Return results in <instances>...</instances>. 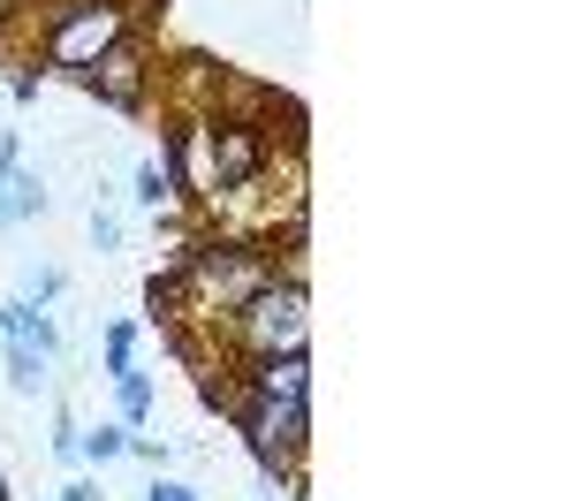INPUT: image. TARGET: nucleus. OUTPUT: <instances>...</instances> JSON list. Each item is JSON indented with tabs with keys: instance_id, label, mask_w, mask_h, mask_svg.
Masks as SVG:
<instances>
[{
	"instance_id": "4468645a",
	"label": "nucleus",
	"mask_w": 569,
	"mask_h": 501,
	"mask_svg": "<svg viewBox=\"0 0 569 501\" xmlns=\"http://www.w3.org/2000/svg\"><path fill=\"white\" fill-rule=\"evenodd\" d=\"M84 228H91V251H122V243H130V221H122L107 198L91 206V221H84Z\"/></svg>"
},
{
	"instance_id": "1a4fd4ad",
	"label": "nucleus",
	"mask_w": 569,
	"mask_h": 501,
	"mask_svg": "<svg viewBox=\"0 0 569 501\" xmlns=\"http://www.w3.org/2000/svg\"><path fill=\"white\" fill-rule=\"evenodd\" d=\"M130 206L137 213H176L182 198H176V168H168V152L160 160H137V176H130Z\"/></svg>"
},
{
	"instance_id": "412c9836",
	"label": "nucleus",
	"mask_w": 569,
	"mask_h": 501,
	"mask_svg": "<svg viewBox=\"0 0 569 501\" xmlns=\"http://www.w3.org/2000/svg\"><path fill=\"white\" fill-rule=\"evenodd\" d=\"M0 501H8V479H0Z\"/></svg>"
},
{
	"instance_id": "9b49d317",
	"label": "nucleus",
	"mask_w": 569,
	"mask_h": 501,
	"mask_svg": "<svg viewBox=\"0 0 569 501\" xmlns=\"http://www.w3.org/2000/svg\"><path fill=\"white\" fill-rule=\"evenodd\" d=\"M114 410H122V425H152V410H160V388H152V372L130 364V372H114Z\"/></svg>"
},
{
	"instance_id": "9d476101",
	"label": "nucleus",
	"mask_w": 569,
	"mask_h": 501,
	"mask_svg": "<svg viewBox=\"0 0 569 501\" xmlns=\"http://www.w3.org/2000/svg\"><path fill=\"white\" fill-rule=\"evenodd\" d=\"M0 372H8L16 395H46V388H53V358L31 350V342H0Z\"/></svg>"
},
{
	"instance_id": "4be33fe9",
	"label": "nucleus",
	"mask_w": 569,
	"mask_h": 501,
	"mask_svg": "<svg viewBox=\"0 0 569 501\" xmlns=\"http://www.w3.org/2000/svg\"><path fill=\"white\" fill-rule=\"evenodd\" d=\"M259 501H273V494H259Z\"/></svg>"
},
{
	"instance_id": "ddd939ff",
	"label": "nucleus",
	"mask_w": 569,
	"mask_h": 501,
	"mask_svg": "<svg viewBox=\"0 0 569 501\" xmlns=\"http://www.w3.org/2000/svg\"><path fill=\"white\" fill-rule=\"evenodd\" d=\"M114 455H130V425H122V418L84 425V463H114Z\"/></svg>"
},
{
	"instance_id": "423d86ee",
	"label": "nucleus",
	"mask_w": 569,
	"mask_h": 501,
	"mask_svg": "<svg viewBox=\"0 0 569 501\" xmlns=\"http://www.w3.org/2000/svg\"><path fill=\"white\" fill-rule=\"evenodd\" d=\"M266 160H273V152H266L259 122H228V114L213 122V182H220V198H228V190H243V182H259Z\"/></svg>"
},
{
	"instance_id": "f257e3e1",
	"label": "nucleus",
	"mask_w": 569,
	"mask_h": 501,
	"mask_svg": "<svg viewBox=\"0 0 569 501\" xmlns=\"http://www.w3.org/2000/svg\"><path fill=\"white\" fill-rule=\"evenodd\" d=\"M266 281H281V259H273L266 243L190 236V243L176 251V267L152 273V312L176 304V319H190V327H228Z\"/></svg>"
},
{
	"instance_id": "6e6552de",
	"label": "nucleus",
	"mask_w": 569,
	"mask_h": 501,
	"mask_svg": "<svg viewBox=\"0 0 569 501\" xmlns=\"http://www.w3.org/2000/svg\"><path fill=\"white\" fill-rule=\"evenodd\" d=\"M46 213V182H39V168H8L0 176V228H23V221H39Z\"/></svg>"
},
{
	"instance_id": "7ed1b4c3",
	"label": "nucleus",
	"mask_w": 569,
	"mask_h": 501,
	"mask_svg": "<svg viewBox=\"0 0 569 501\" xmlns=\"http://www.w3.org/2000/svg\"><path fill=\"white\" fill-rule=\"evenodd\" d=\"M130 39V8L122 0H53L46 8V31H39V69L46 77H77L91 69L107 46Z\"/></svg>"
},
{
	"instance_id": "0eeeda50",
	"label": "nucleus",
	"mask_w": 569,
	"mask_h": 501,
	"mask_svg": "<svg viewBox=\"0 0 569 501\" xmlns=\"http://www.w3.org/2000/svg\"><path fill=\"white\" fill-rule=\"evenodd\" d=\"M243 395H259V403H311V350H281V358L243 364Z\"/></svg>"
},
{
	"instance_id": "aec40b11",
	"label": "nucleus",
	"mask_w": 569,
	"mask_h": 501,
	"mask_svg": "<svg viewBox=\"0 0 569 501\" xmlns=\"http://www.w3.org/2000/svg\"><path fill=\"white\" fill-rule=\"evenodd\" d=\"M16 160H23V144H16V137H0V176H8Z\"/></svg>"
},
{
	"instance_id": "dca6fc26",
	"label": "nucleus",
	"mask_w": 569,
	"mask_h": 501,
	"mask_svg": "<svg viewBox=\"0 0 569 501\" xmlns=\"http://www.w3.org/2000/svg\"><path fill=\"white\" fill-rule=\"evenodd\" d=\"M53 455H61V463H84V425H77L69 410L53 418Z\"/></svg>"
},
{
	"instance_id": "39448f33",
	"label": "nucleus",
	"mask_w": 569,
	"mask_h": 501,
	"mask_svg": "<svg viewBox=\"0 0 569 501\" xmlns=\"http://www.w3.org/2000/svg\"><path fill=\"white\" fill-rule=\"evenodd\" d=\"M69 84L91 91V99L114 107V114H144V107H152V61H144V46L122 39V46H107L91 69H77Z\"/></svg>"
},
{
	"instance_id": "a211bd4d",
	"label": "nucleus",
	"mask_w": 569,
	"mask_h": 501,
	"mask_svg": "<svg viewBox=\"0 0 569 501\" xmlns=\"http://www.w3.org/2000/svg\"><path fill=\"white\" fill-rule=\"evenodd\" d=\"M130 455H137V463H168V449H160L152 433H130Z\"/></svg>"
},
{
	"instance_id": "f3484780",
	"label": "nucleus",
	"mask_w": 569,
	"mask_h": 501,
	"mask_svg": "<svg viewBox=\"0 0 569 501\" xmlns=\"http://www.w3.org/2000/svg\"><path fill=\"white\" fill-rule=\"evenodd\" d=\"M144 501H206V494H198V487H182V479H152Z\"/></svg>"
},
{
	"instance_id": "6ab92c4d",
	"label": "nucleus",
	"mask_w": 569,
	"mask_h": 501,
	"mask_svg": "<svg viewBox=\"0 0 569 501\" xmlns=\"http://www.w3.org/2000/svg\"><path fill=\"white\" fill-rule=\"evenodd\" d=\"M53 501H99V479H69V487H53Z\"/></svg>"
},
{
	"instance_id": "f8f14e48",
	"label": "nucleus",
	"mask_w": 569,
	"mask_h": 501,
	"mask_svg": "<svg viewBox=\"0 0 569 501\" xmlns=\"http://www.w3.org/2000/svg\"><path fill=\"white\" fill-rule=\"evenodd\" d=\"M99 358H107V380H114V372H130V364H137V319H107Z\"/></svg>"
},
{
	"instance_id": "20e7f679",
	"label": "nucleus",
	"mask_w": 569,
	"mask_h": 501,
	"mask_svg": "<svg viewBox=\"0 0 569 501\" xmlns=\"http://www.w3.org/2000/svg\"><path fill=\"white\" fill-rule=\"evenodd\" d=\"M220 334H228V350H236L243 364L281 358V350H305V342H311V297H305V281H297V273L266 281V289L228 319Z\"/></svg>"
},
{
	"instance_id": "f03ea898",
	"label": "nucleus",
	"mask_w": 569,
	"mask_h": 501,
	"mask_svg": "<svg viewBox=\"0 0 569 501\" xmlns=\"http://www.w3.org/2000/svg\"><path fill=\"white\" fill-rule=\"evenodd\" d=\"M228 418L243 433L251 463L266 471V487H289L305 501V449H311V403H259V395H228Z\"/></svg>"
},
{
	"instance_id": "2eb2a0df",
	"label": "nucleus",
	"mask_w": 569,
	"mask_h": 501,
	"mask_svg": "<svg viewBox=\"0 0 569 501\" xmlns=\"http://www.w3.org/2000/svg\"><path fill=\"white\" fill-rule=\"evenodd\" d=\"M61 289H69V273H61V267H31V273H23V297H31V304H53Z\"/></svg>"
}]
</instances>
